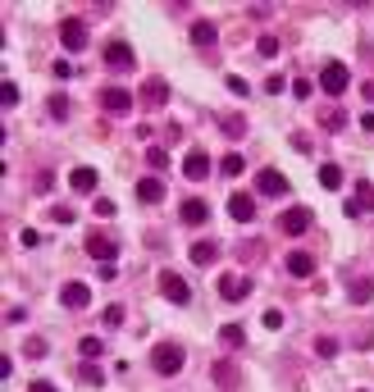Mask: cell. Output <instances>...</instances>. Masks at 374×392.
Instances as JSON below:
<instances>
[{
  "mask_svg": "<svg viewBox=\"0 0 374 392\" xmlns=\"http://www.w3.org/2000/svg\"><path fill=\"white\" fill-rule=\"evenodd\" d=\"M51 187H55V174H51V169H46V174H37V192H51Z\"/></svg>",
  "mask_w": 374,
  "mask_h": 392,
  "instance_id": "45",
  "label": "cell"
},
{
  "mask_svg": "<svg viewBox=\"0 0 374 392\" xmlns=\"http://www.w3.org/2000/svg\"><path fill=\"white\" fill-rule=\"evenodd\" d=\"M361 392H365V388H361Z\"/></svg>",
  "mask_w": 374,
  "mask_h": 392,
  "instance_id": "51",
  "label": "cell"
},
{
  "mask_svg": "<svg viewBox=\"0 0 374 392\" xmlns=\"http://www.w3.org/2000/svg\"><path fill=\"white\" fill-rule=\"evenodd\" d=\"M19 242H23V247H37V242H42V233H37V229H23Z\"/></svg>",
  "mask_w": 374,
  "mask_h": 392,
  "instance_id": "47",
  "label": "cell"
},
{
  "mask_svg": "<svg viewBox=\"0 0 374 392\" xmlns=\"http://www.w3.org/2000/svg\"><path fill=\"white\" fill-rule=\"evenodd\" d=\"M347 301L352 305H370L374 301V278H352V283H347Z\"/></svg>",
  "mask_w": 374,
  "mask_h": 392,
  "instance_id": "18",
  "label": "cell"
},
{
  "mask_svg": "<svg viewBox=\"0 0 374 392\" xmlns=\"http://www.w3.org/2000/svg\"><path fill=\"white\" fill-rule=\"evenodd\" d=\"M292 151H297V155H310V151H315V142H310V137H301V132H297V137H292Z\"/></svg>",
  "mask_w": 374,
  "mask_h": 392,
  "instance_id": "41",
  "label": "cell"
},
{
  "mask_svg": "<svg viewBox=\"0 0 374 392\" xmlns=\"http://www.w3.org/2000/svg\"><path fill=\"white\" fill-rule=\"evenodd\" d=\"M220 342H224V347H233V351H238V347H247L242 324H224V328H220Z\"/></svg>",
  "mask_w": 374,
  "mask_h": 392,
  "instance_id": "26",
  "label": "cell"
},
{
  "mask_svg": "<svg viewBox=\"0 0 374 392\" xmlns=\"http://www.w3.org/2000/svg\"><path fill=\"white\" fill-rule=\"evenodd\" d=\"M287 274H292V278H310V274H315V260H310L306 251H287Z\"/></svg>",
  "mask_w": 374,
  "mask_h": 392,
  "instance_id": "20",
  "label": "cell"
},
{
  "mask_svg": "<svg viewBox=\"0 0 374 392\" xmlns=\"http://www.w3.org/2000/svg\"><path fill=\"white\" fill-rule=\"evenodd\" d=\"M256 192L260 196H287V178L278 174V169H260V174H256Z\"/></svg>",
  "mask_w": 374,
  "mask_h": 392,
  "instance_id": "13",
  "label": "cell"
},
{
  "mask_svg": "<svg viewBox=\"0 0 374 392\" xmlns=\"http://www.w3.org/2000/svg\"><path fill=\"white\" fill-rule=\"evenodd\" d=\"M100 60H105V69H114V73H128L132 64H137V55H132V46L128 42H105V51H100Z\"/></svg>",
  "mask_w": 374,
  "mask_h": 392,
  "instance_id": "5",
  "label": "cell"
},
{
  "mask_svg": "<svg viewBox=\"0 0 374 392\" xmlns=\"http://www.w3.org/2000/svg\"><path fill=\"white\" fill-rule=\"evenodd\" d=\"M51 73H55V78H73V73H78V69H73V64H69V60H55V64H51Z\"/></svg>",
  "mask_w": 374,
  "mask_h": 392,
  "instance_id": "42",
  "label": "cell"
},
{
  "mask_svg": "<svg viewBox=\"0 0 374 392\" xmlns=\"http://www.w3.org/2000/svg\"><path fill=\"white\" fill-rule=\"evenodd\" d=\"M187 256H192V265H215L220 260V247H215V242H192Z\"/></svg>",
  "mask_w": 374,
  "mask_h": 392,
  "instance_id": "23",
  "label": "cell"
},
{
  "mask_svg": "<svg viewBox=\"0 0 374 392\" xmlns=\"http://www.w3.org/2000/svg\"><path fill=\"white\" fill-rule=\"evenodd\" d=\"M0 105H5V109H14V105H19V87H14L10 78L0 82Z\"/></svg>",
  "mask_w": 374,
  "mask_h": 392,
  "instance_id": "33",
  "label": "cell"
},
{
  "mask_svg": "<svg viewBox=\"0 0 374 392\" xmlns=\"http://www.w3.org/2000/svg\"><path fill=\"white\" fill-rule=\"evenodd\" d=\"M137 201H142V206H160V201H165V183H160V178H137Z\"/></svg>",
  "mask_w": 374,
  "mask_h": 392,
  "instance_id": "17",
  "label": "cell"
},
{
  "mask_svg": "<svg viewBox=\"0 0 374 392\" xmlns=\"http://www.w3.org/2000/svg\"><path fill=\"white\" fill-rule=\"evenodd\" d=\"M283 87H287V82H283V78H278V73H274V78H265V91H269V96H278V91H283Z\"/></svg>",
  "mask_w": 374,
  "mask_h": 392,
  "instance_id": "44",
  "label": "cell"
},
{
  "mask_svg": "<svg viewBox=\"0 0 374 392\" xmlns=\"http://www.w3.org/2000/svg\"><path fill=\"white\" fill-rule=\"evenodd\" d=\"M315 351H319L324 360H329V356H338V338H319V342H315Z\"/></svg>",
  "mask_w": 374,
  "mask_h": 392,
  "instance_id": "38",
  "label": "cell"
},
{
  "mask_svg": "<svg viewBox=\"0 0 374 392\" xmlns=\"http://www.w3.org/2000/svg\"><path fill=\"white\" fill-rule=\"evenodd\" d=\"M137 100H142L146 109H165L169 105V82L165 78H146L142 91H137Z\"/></svg>",
  "mask_w": 374,
  "mask_h": 392,
  "instance_id": "10",
  "label": "cell"
},
{
  "mask_svg": "<svg viewBox=\"0 0 374 392\" xmlns=\"http://www.w3.org/2000/svg\"><path fill=\"white\" fill-rule=\"evenodd\" d=\"M265 328H269V333H278V328H283V310H265V319H260Z\"/></svg>",
  "mask_w": 374,
  "mask_h": 392,
  "instance_id": "36",
  "label": "cell"
},
{
  "mask_svg": "<svg viewBox=\"0 0 374 392\" xmlns=\"http://www.w3.org/2000/svg\"><path fill=\"white\" fill-rule=\"evenodd\" d=\"M342 183H347V178H342L338 164H319V187H324V192H338Z\"/></svg>",
  "mask_w": 374,
  "mask_h": 392,
  "instance_id": "24",
  "label": "cell"
},
{
  "mask_svg": "<svg viewBox=\"0 0 374 392\" xmlns=\"http://www.w3.org/2000/svg\"><path fill=\"white\" fill-rule=\"evenodd\" d=\"M100 319H105L110 328H119L123 324V305H105V315H100Z\"/></svg>",
  "mask_w": 374,
  "mask_h": 392,
  "instance_id": "37",
  "label": "cell"
},
{
  "mask_svg": "<svg viewBox=\"0 0 374 392\" xmlns=\"http://www.w3.org/2000/svg\"><path fill=\"white\" fill-rule=\"evenodd\" d=\"M319 128H324V132H342V128H347L342 105H324V109H319Z\"/></svg>",
  "mask_w": 374,
  "mask_h": 392,
  "instance_id": "22",
  "label": "cell"
},
{
  "mask_svg": "<svg viewBox=\"0 0 374 392\" xmlns=\"http://www.w3.org/2000/svg\"><path fill=\"white\" fill-rule=\"evenodd\" d=\"M229 215L238 219V224H251L256 219V196L251 192H233L229 196Z\"/></svg>",
  "mask_w": 374,
  "mask_h": 392,
  "instance_id": "15",
  "label": "cell"
},
{
  "mask_svg": "<svg viewBox=\"0 0 374 392\" xmlns=\"http://www.w3.org/2000/svg\"><path fill=\"white\" fill-rule=\"evenodd\" d=\"M242 169H247V160H242V155H238V151H229V155H224V160H220V174H224V178H238V174H242Z\"/></svg>",
  "mask_w": 374,
  "mask_h": 392,
  "instance_id": "28",
  "label": "cell"
},
{
  "mask_svg": "<svg viewBox=\"0 0 374 392\" xmlns=\"http://www.w3.org/2000/svg\"><path fill=\"white\" fill-rule=\"evenodd\" d=\"M69 105H73V100H69L64 91H55V96L46 100V114H51V119H55V123H64V119H69Z\"/></svg>",
  "mask_w": 374,
  "mask_h": 392,
  "instance_id": "25",
  "label": "cell"
},
{
  "mask_svg": "<svg viewBox=\"0 0 374 392\" xmlns=\"http://www.w3.org/2000/svg\"><path fill=\"white\" fill-rule=\"evenodd\" d=\"M347 87H352V73H347V64H324V69H319V91L342 96Z\"/></svg>",
  "mask_w": 374,
  "mask_h": 392,
  "instance_id": "8",
  "label": "cell"
},
{
  "mask_svg": "<svg viewBox=\"0 0 374 392\" xmlns=\"http://www.w3.org/2000/svg\"><path fill=\"white\" fill-rule=\"evenodd\" d=\"M87 42H91V33H87V23H82V19H64V23H60V46H64L69 55L87 51Z\"/></svg>",
  "mask_w": 374,
  "mask_h": 392,
  "instance_id": "4",
  "label": "cell"
},
{
  "mask_svg": "<svg viewBox=\"0 0 374 392\" xmlns=\"http://www.w3.org/2000/svg\"><path fill=\"white\" fill-rule=\"evenodd\" d=\"M220 128L229 132V137H242V132H247V119H242V114H224V119H220Z\"/></svg>",
  "mask_w": 374,
  "mask_h": 392,
  "instance_id": "31",
  "label": "cell"
},
{
  "mask_svg": "<svg viewBox=\"0 0 374 392\" xmlns=\"http://www.w3.org/2000/svg\"><path fill=\"white\" fill-rule=\"evenodd\" d=\"M146 164H151V174L169 169V151H165V146H151V151H146Z\"/></svg>",
  "mask_w": 374,
  "mask_h": 392,
  "instance_id": "30",
  "label": "cell"
},
{
  "mask_svg": "<svg viewBox=\"0 0 374 392\" xmlns=\"http://www.w3.org/2000/svg\"><path fill=\"white\" fill-rule=\"evenodd\" d=\"M310 91H315L310 78H297V82H292V96H297V100H310Z\"/></svg>",
  "mask_w": 374,
  "mask_h": 392,
  "instance_id": "35",
  "label": "cell"
},
{
  "mask_svg": "<svg viewBox=\"0 0 374 392\" xmlns=\"http://www.w3.org/2000/svg\"><path fill=\"white\" fill-rule=\"evenodd\" d=\"M160 292H165L169 305H187V301H192V287H187V278H183V274H174V269L160 274Z\"/></svg>",
  "mask_w": 374,
  "mask_h": 392,
  "instance_id": "7",
  "label": "cell"
},
{
  "mask_svg": "<svg viewBox=\"0 0 374 392\" xmlns=\"http://www.w3.org/2000/svg\"><path fill=\"white\" fill-rule=\"evenodd\" d=\"M78 383H87V388H100V383H105V374H100L91 360H82V365H78Z\"/></svg>",
  "mask_w": 374,
  "mask_h": 392,
  "instance_id": "27",
  "label": "cell"
},
{
  "mask_svg": "<svg viewBox=\"0 0 374 392\" xmlns=\"http://www.w3.org/2000/svg\"><path fill=\"white\" fill-rule=\"evenodd\" d=\"M256 51H260L265 60H269V55H278V37H269V33H265V37H256Z\"/></svg>",
  "mask_w": 374,
  "mask_h": 392,
  "instance_id": "34",
  "label": "cell"
},
{
  "mask_svg": "<svg viewBox=\"0 0 374 392\" xmlns=\"http://www.w3.org/2000/svg\"><path fill=\"white\" fill-rule=\"evenodd\" d=\"M361 128H365V132H374V109H365V114H361Z\"/></svg>",
  "mask_w": 374,
  "mask_h": 392,
  "instance_id": "49",
  "label": "cell"
},
{
  "mask_svg": "<svg viewBox=\"0 0 374 392\" xmlns=\"http://www.w3.org/2000/svg\"><path fill=\"white\" fill-rule=\"evenodd\" d=\"M183 174H187V178H210V155H206V151H187Z\"/></svg>",
  "mask_w": 374,
  "mask_h": 392,
  "instance_id": "19",
  "label": "cell"
},
{
  "mask_svg": "<svg viewBox=\"0 0 374 392\" xmlns=\"http://www.w3.org/2000/svg\"><path fill=\"white\" fill-rule=\"evenodd\" d=\"M23 319H28V310H23V305H14V310H5V324H23Z\"/></svg>",
  "mask_w": 374,
  "mask_h": 392,
  "instance_id": "46",
  "label": "cell"
},
{
  "mask_svg": "<svg viewBox=\"0 0 374 392\" xmlns=\"http://www.w3.org/2000/svg\"><path fill=\"white\" fill-rule=\"evenodd\" d=\"M183 360H187V351L178 347V342H155L151 347V370L160 374V379H174V374L183 370Z\"/></svg>",
  "mask_w": 374,
  "mask_h": 392,
  "instance_id": "1",
  "label": "cell"
},
{
  "mask_svg": "<svg viewBox=\"0 0 374 392\" xmlns=\"http://www.w3.org/2000/svg\"><path fill=\"white\" fill-rule=\"evenodd\" d=\"M91 210H96L100 219H114V201H105V196H96V206H91Z\"/></svg>",
  "mask_w": 374,
  "mask_h": 392,
  "instance_id": "40",
  "label": "cell"
},
{
  "mask_svg": "<svg viewBox=\"0 0 374 392\" xmlns=\"http://www.w3.org/2000/svg\"><path fill=\"white\" fill-rule=\"evenodd\" d=\"M69 187H73L78 196H91V192H96V169H91V164H78V169H69Z\"/></svg>",
  "mask_w": 374,
  "mask_h": 392,
  "instance_id": "16",
  "label": "cell"
},
{
  "mask_svg": "<svg viewBox=\"0 0 374 392\" xmlns=\"http://www.w3.org/2000/svg\"><path fill=\"white\" fill-rule=\"evenodd\" d=\"M60 305H64V310H87L91 305V287L87 283H64L60 287Z\"/></svg>",
  "mask_w": 374,
  "mask_h": 392,
  "instance_id": "12",
  "label": "cell"
},
{
  "mask_svg": "<svg viewBox=\"0 0 374 392\" xmlns=\"http://www.w3.org/2000/svg\"><path fill=\"white\" fill-rule=\"evenodd\" d=\"M23 356H46V342L42 338H28V342H23Z\"/></svg>",
  "mask_w": 374,
  "mask_h": 392,
  "instance_id": "39",
  "label": "cell"
},
{
  "mask_svg": "<svg viewBox=\"0 0 374 392\" xmlns=\"http://www.w3.org/2000/svg\"><path fill=\"white\" fill-rule=\"evenodd\" d=\"M82 251H87L91 260H100V265H114V256H119V242L110 238V233H87V238H82Z\"/></svg>",
  "mask_w": 374,
  "mask_h": 392,
  "instance_id": "2",
  "label": "cell"
},
{
  "mask_svg": "<svg viewBox=\"0 0 374 392\" xmlns=\"http://www.w3.org/2000/svg\"><path fill=\"white\" fill-rule=\"evenodd\" d=\"M215 383H220V388H238V370H233L229 360H220V365H215Z\"/></svg>",
  "mask_w": 374,
  "mask_h": 392,
  "instance_id": "29",
  "label": "cell"
},
{
  "mask_svg": "<svg viewBox=\"0 0 374 392\" xmlns=\"http://www.w3.org/2000/svg\"><path fill=\"white\" fill-rule=\"evenodd\" d=\"M100 351H105V342H100V338H82V342H78V356H87V360H96Z\"/></svg>",
  "mask_w": 374,
  "mask_h": 392,
  "instance_id": "32",
  "label": "cell"
},
{
  "mask_svg": "<svg viewBox=\"0 0 374 392\" xmlns=\"http://www.w3.org/2000/svg\"><path fill=\"white\" fill-rule=\"evenodd\" d=\"M310 206H287L283 215H278V233H283V238H301V233L310 229Z\"/></svg>",
  "mask_w": 374,
  "mask_h": 392,
  "instance_id": "6",
  "label": "cell"
},
{
  "mask_svg": "<svg viewBox=\"0 0 374 392\" xmlns=\"http://www.w3.org/2000/svg\"><path fill=\"white\" fill-rule=\"evenodd\" d=\"M215 42H220V28H215L210 19H197V23H192V46H215Z\"/></svg>",
  "mask_w": 374,
  "mask_h": 392,
  "instance_id": "21",
  "label": "cell"
},
{
  "mask_svg": "<svg viewBox=\"0 0 374 392\" xmlns=\"http://www.w3.org/2000/svg\"><path fill=\"white\" fill-rule=\"evenodd\" d=\"M28 392H55V383H46V379H33V388Z\"/></svg>",
  "mask_w": 374,
  "mask_h": 392,
  "instance_id": "48",
  "label": "cell"
},
{
  "mask_svg": "<svg viewBox=\"0 0 374 392\" xmlns=\"http://www.w3.org/2000/svg\"><path fill=\"white\" fill-rule=\"evenodd\" d=\"M342 215H347V219L374 215V183H370V178H361V183H356V196H352V201H342Z\"/></svg>",
  "mask_w": 374,
  "mask_h": 392,
  "instance_id": "3",
  "label": "cell"
},
{
  "mask_svg": "<svg viewBox=\"0 0 374 392\" xmlns=\"http://www.w3.org/2000/svg\"><path fill=\"white\" fill-rule=\"evenodd\" d=\"M96 100H100V109H105V114H119V119L137 105V100H132V91H123V87H100Z\"/></svg>",
  "mask_w": 374,
  "mask_h": 392,
  "instance_id": "9",
  "label": "cell"
},
{
  "mask_svg": "<svg viewBox=\"0 0 374 392\" xmlns=\"http://www.w3.org/2000/svg\"><path fill=\"white\" fill-rule=\"evenodd\" d=\"M361 96H365V100H374V78H370V82L361 87Z\"/></svg>",
  "mask_w": 374,
  "mask_h": 392,
  "instance_id": "50",
  "label": "cell"
},
{
  "mask_svg": "<svg viewBox=\"0 0 374 392\" xmlns=\"http://www.w3.org/2000/svg\"><path fill=\"white\" fill-rule=\"evenodd\" d=\"M51 219H55V224H73V210H69V206H55V210H51Z\"/></svg>",
  "mask_w": 374,
  "mask_h": 392,
  "instance_id": "43",
  "label": "cell"
},
{
  "mask_svg": "<svg viewBox=\"0 0 374 392\" xmlns=\"http://www.w3.org/2000/svg\"><path fill=\"white\" fill-rule=\"evenodd\" d=\"M178 219H183L187 229H197V224H206V219H210V206L201 201V196H187L183 206H178Z\"/></svg>",
  "mask_w": 374,
  "mask_h": 392,
  "instance_id": "14",
  "label": "cell"
},
{
  "mask_svg": "<svg viewBox=\"0 0 374 392\" xmlns=\"http://www.w3.org/2000/svg\"><path fill=\"white\" fill-rule=\"evenodd\" d=\"M220 296L224 301H247V296H251V278H242V274H224L220 278Z\"/></svg>",
  "mask_w": 374,
  "mask_h": 392,
  "instance_id": "11",
  "label": "cell"
}]
</instances>
